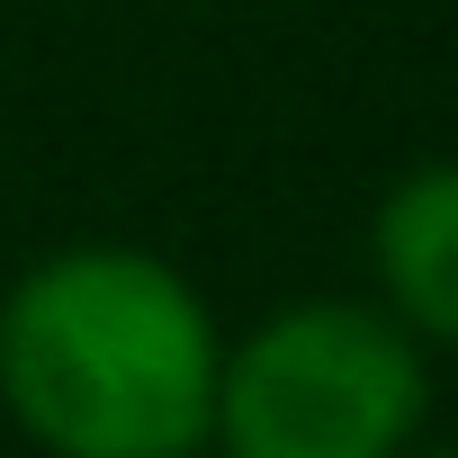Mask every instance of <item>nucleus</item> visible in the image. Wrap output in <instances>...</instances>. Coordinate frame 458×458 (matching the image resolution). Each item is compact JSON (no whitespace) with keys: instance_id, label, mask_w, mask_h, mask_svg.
Wrapping results in <instances>:
<instances>
[{"instance_id":"obj_1","label":"nucleus","mask_w":458,"mask_h":458,"mask_svg":"<svg viewBox=\"0 0 458 458\" xmlns=\"http://www.w3.org/2000/svg\"><path fill=\"white\" fill-rule=\"evenodd\" d=\"M225 324L144 243L37 252L0 297V413L46 458H180L216 413Z\"/></svg>"},{"instance_id":"obj_2","label":"nucleus","mask_w":458,"mask_h":458,"mask_svg":"<svg viewBox=\"0 0 458 458\" xmlns=\"http://www.w3.org/2000/svg\"><path fill=\"white\" fill-rule=\"evenodd\" d=\"M431 422V351L377 297H297L225 342L216 458H404Z\"/></svg>"},{"instance_id":"obj_3","label":"nucleus","mask_w":458,"mask_h":458,"mask_svg":"<svg viewBox=\"0 0 458 458\" xmlns=\"http://www.w3.org/2000/svg\"><path fill=\"white\" fill-rule=\"evenodd\" d=\"M369 279L377 306L422 342L458 351V153L404 162L369 207Z\"/></svg>"},{"instance_id":"obj_4","label":"nucleus","mask_w":458,"mask_h":458,"mask_svg":"<svg viewBox=\"0 0 458 458\" xmlns=\"http://www.w3.org/2000/svg\"><path fill=\"white\" fill-rule=\"evenodd\" d=\"M404 458H458V449H431V440H413V449H404Z\"/></svg>"},{"instance_id":"obj_5","label":"nucleus","mask_w":458,"mask_h":458,"mask_svg":"<svg viewBox=\"0 0 458 458\" xmlns=\"http://www.w3.org/2000/svg\"><path fill=\"white\" fill-rule=\"evenodd\" d=\"M180 458H216V449H207V440H198V449H180Z\"/></svg>"}]
</instances>
